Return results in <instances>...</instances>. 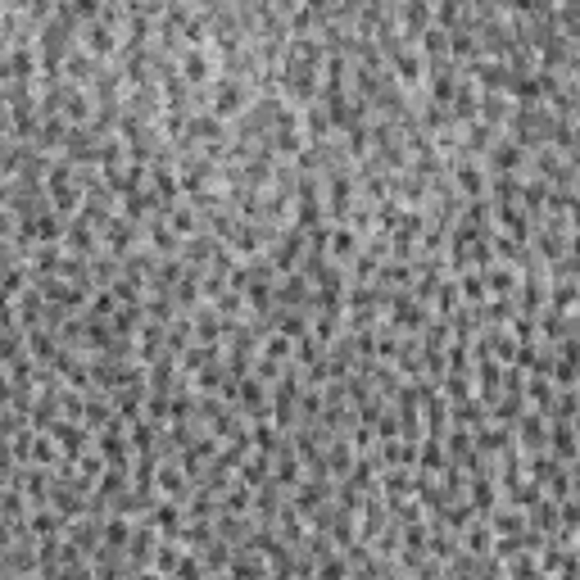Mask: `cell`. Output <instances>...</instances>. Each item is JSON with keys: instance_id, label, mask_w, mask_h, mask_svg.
I'll return each instance as SVG.
<instances>
[{"instance_id": "15", "label": "cell", "mask_w": 580, "mask_h": 580, "mask_svg": "<svg viewBox=\"0 0 580 580\" xmlns=\"http://www.w3.org/2000/svg\"><path fill=\"white\" fill-rule=\"evenodd\" d=\"M467 544H471V553H485V548H490V530H485V526H471Z\"/></svg>"}, {"instance_id": "5", "label": "cell", "mask_w": 580, "mask_h": 580, "mask_svg": "<svg viewBox=\"0 0 580 580\" xmlns=\"http://www.w3.org/2000/svg\"><path fill=\"white\" fill-rule=\"evenodd\" d=\"M544 422H539V413H530L522 422V449H539V444H544Z\"/></svg>"}, {"instance_id": "19", "label": "cell", "mask_w": 580, "mask_h": 580, "mask_svg": "<svg viewBox=\"0 0 580 580\" xmlns=\"http://www.w3.org/2000/svg\"><path fill=\"white\" fill-rule=\"evenodd\" d=\"M136 580H159V576H154V571H141V576H136Z\"/></svg>"}, {"instance_id": "1", "label": "cell", "mask_w": 580, "mask_h": 580, "mask_svg": "<svg viewBox=\"0 0 580 580\" xmlns=\"http://www.w3.org/2000/svg\"><path fill=\"white\" fill-rule=\"evenodd\" d=\"M45 436L55 440V444L68 453V458H77V453L87 449V427H82V422H55V427L45 431Z\"/></svg>"}, {"instance_id": "17", "label": "cell", "mask_w": 580, "mask_h": 580, "mask_svg": "<svg viewBox=\"0 0 580 580\" xmlns=\"http://www.w3.org/2000/svg\"><path fill=\"white\" fill-rule=\"evenodd\" d=\"M322 580H345V562H340V558L322 562Z\"/></svg>"}, {"instance_id": "7", "label": "cell", "mask_w": 580, "mask_h": 580, "mask_svg": "<svg viewBox=\"0 0 580 580\" xmlns=\"http://www.w3.org/2000/svg\"><path fill=\"white\" fill-rule=\"evenodd\" d=\"M131 444H136V449L141 453H154V422H131Z\"/></svg>"}, {"instance_id": "14", "label": "cell", "mask_w": 580, "mask_h": 580, "mask_svg": "<svg viewBox=\"0 0 580 580\" xmlns=\"http://www.w3.org/2000/svg\"><path fill=\"white\" fill-rule=\"evenodd\" d=\"M494 526H499L504 535H517V530L526 526V517H522V513H499V517H494Z\"/></svg>"}, {"instance_id": "6", "label": "cell", "mask_w": 580, "mask_h": 580, "mask_svg": "<svg viewBox=\"0 0 580 580\" xmlns=\"http://www.w3.org/2000/svg\"><path fill=\"white\" fill-rule=\"evenodd\" d=\"M548 444H553V453H558V458H576V440H571L567 422H558V427H553V440H548Z\"/></svg>"}, {"instance_id": "8", "label": "cell", "mask_w": 580, "mask_h": 580, "mask_svg": "<svg viewBox=\"0 0 580 580\" xmlns=\"http://www.w3.org/2000/svg\"><path fill=\"white\" fill-rule=\"evenodd\" d=\"M263 471H268V453H254V458L241 462V481H245V485H259Z\"/></svg>"}, {"instance_id": "12", "label": "cell", "mask_w": 580, "mask_h": 580, "mask_svg": "<svg viewBox=\"0 0 580 580\" xmlns=\"http://www.w3.org/2000/svg\"><path fill=\"white\" fill-rule=\"evenodd\" d=\"M530 404L548 413V408H553V385H548V381H530Z\"/></svg>"}, {"instance_id": "3", "label": "cell", "mask_w": 580, "mask_h": 580, "mask_svg": "<svg viewBox=\"0 0 580 580\" xmlns=\"http://www.w3.org/2000/svg\"><path fill=\"white\" fill-rule=\"evenodd\" d=\"M485 286H490V295H494V299H513L517 277H513V272H504V268H494V272H485Z\"/></svg>"}, {"instance_id": "13", "label": "cell", "mask_w": 580, "mask_h": 580, "mask_svg": "<svg viewBox=\"0 0 580 580\" xmlns=\"http://www.w3.org/2000/svg\"><path fill=\"white\" fill-rule=\"evenodd\" d=\"M504 444H513L504 427H490V431H481V449H504Z\"/></svg>"}, {"instance_id": "2", "label": "cell", "mask_w": 580, "mask_h": 580, "mask_svg": "<svg viewBox=\"0 0 580 580\" xmlns=\"http://www.w3.org/2000/svg\"><path fill=\"white\" fill-rule=\"evenodd\" d=\"M154 539H159V530H154V526H145V530H136V535H131L127 553H131V562H136V567H141V562H150V553H154Z\"/></svg>"}, {"instance_id": "4", "label": "cell", "mask_w": 580, "mask_h": 580, "mask_svg": "<svg viewBox=\"0 0 580 580\" xmlns=\"http://www.w3.org/2000/svg\"><path fill=\"white\" fill-rule=\"evenodd\" d=\"M499 222H504V227H513L517 241H526V236H530V227H526V213H522L517 204H499Z\"/></svg>"}, {"instance_id": "18", "label": "cell", "mask_w": 580, "mask_h": 580, "mask_svg": "<svg viewBox=\"0 0 580 580\" xmlns=\"http://www.w3.org/2000/svg\"><path fill=\"white\" fill-rule=\"evenodd\" d=\"M381 145H394L390 131H381ZM385 159H390V164H404V154H399V150H385Z\"/></svg>"}, {"instance_id": "10", "label": "cell", "mask_w": 580, "mask_h": 580, "mask_svg": "<svg viewBox=\"0 0 580 580\" xmlns=\"http://www.w3.org/2000/svg\"><path fill=\"white\" fill-rule=\"evenodd\" d=\"M458 186L467 191V195H481V191H485V173H481V168H467V164H462V168H458Z\"/></svg>"}, {"instance_id": "16", "label": "cell", "mask_w": 580, "mask_h": 580, "mask_svg": "<svg viewBox=\"0 0 580 580\" xmlns=\"http://www.w3.org/2000/svg\"><path fill=\"white\" fill-rule=\"evenodd\" d=\"M354 250H358V241H354V231H336V254H340V259H350Z\"/></svg>"}, {"instance_id": "11", "label": "cell", "mask_w": 580, "mask_h": 580, "mask_svg": "<svg viewBox=\"0 0 580 580\" xmlns=\"http://www.w3.org/2000/svg\"><path fill=\"white\" fill-rule=\"evenodd\" d=\"M462 295H467L471 304H481V299H485V277L481 272H467V277H462Z\"/></svg>"}, {"instance_id": "9", "label": "cell", "mask_w": 580, "mask_h": 580, "mask_svg": "<svg viewBox=\"0 0 580 580\" xmlns=\"http://www.w3.org/2000/svg\"><path fill=\"white\" fill-rule=\"evenodd\" d=\"M277 299H281V304H304V277H286L281 281V290H277Z\"/></svg>"}]
</instances>
